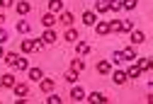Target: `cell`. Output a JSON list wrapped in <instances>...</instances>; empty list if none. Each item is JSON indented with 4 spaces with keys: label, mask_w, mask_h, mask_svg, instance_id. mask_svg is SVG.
<instances>
[{
    "label": "cell",
    "mask_w": 153,
    "mask_h": 104,
    "mask_svg": "<svg viewBox=\"0 0 153 104\" xmlns=\"http://www.w3.org/2000/svg\"><path fill=\"white\" fill-rule=\"evenodd\" d=\"M3 24H5V15L0 12V27H3Z\"/></svg>",
    "instance_id": "36"
},
{
    "label": "cell",
    "mask_w": 153,
    "mask_h": 104,
    "mask_svg": "<svg viewBox=\"0 0 153 104\" xmlns=\"http://www.w3.org/2000/svg\"><path fill=\"white\" fill-rule=\"evenodd\" d=\"M109 12V0H95V15Z\"/></svg>",
    "instance_id": "8"
},
{
    "label": "cell",
    "mask_w": 153,
    "mask_h": 104,
    "mask_svg": "<svg viewBox=\"0 0 153 104\" xmlns=\"http://www.w3.org/2000/svg\"><path fill=\"white\" fill-rule=\"evenodd\" d=\"M56 22H59V17H56L53 12H46V15H42V24H44L46 29H51Z\"/></svg>",
    "instance_id": "4"
},
{
    "label": "cell",
    "mask_w": 153,
    "mask_h": 104,
    "mask_svg": "<svg viewBox=\"0 0 153 104\" xmlns=\"http://www.w3.org/2000/svg\"><path fill=\"white\" fill-rule=\"evenodd\" d=\"M134 29V22L131 19H122V32H131Z\"/></svg>",
    "instance_id": "29"
},
{
    "label": "cell",
    "mask_w": 153,
    "mask_h": 104,
    "mask_svg": "<svg viewBox=\"0 0 153 104\" xmlns=\"http://www.w3.org/2000/svg\"><path fill=\"white\" fill-rule=\"evenodd\" d=\"M63 80H66V82H71V85H75V80H78V73H73V70H68V73L63 75Z\"/></svg>",
    "instance_id": "27"
},
{
    "label": "cell",
    "mask_w": 153,
    "mask_h": 104,
    "mask_svg": "<svg viewBox=\"0 0 153 104\" xmlns=\"http://www.w3.org/2000/svg\"><path fill=\"white\" fill-rule=\"evenodd\" d=\"M15 97H27L29 94V85H27V82H15Z\"/></svg>",
    "instance_id": "2"
},
{
    "label": "cell",
    "mask_w": 153,
    "mask_h": 104,
    "mask_svg": "<svg viewBox=\"0 0 153 104\" xmlns=\"http://www.w3.org/2000/svg\"><path fill=\"white\" fill-rule=\"evenodd\" d=\"M126 80H129V77H126L124 70H114V73H112V82H114V85H124Z\"/></svg>",
    "instance_id": "10"
},
{
    "label": "cell",
    "mask_w": 153,
    "mask_h": 104,
    "mask_svg": "<svg viewBox=\"0 0 153 104\" xmlns=\"http://www.w3.org/2000/svg\"><path fill=\"white\" fill-rule=\"evenodd\" d=\"M73 19H75V17H73V12L63 10V12H61V17H59V22H61L63 27H71V24H73Z\"/></svg>",
    "instance_id": "12"
},
{
    "label": "cell",
    "mask_w": 153,
    "mask_h": 104,
    "mask_svg": "<svg viewBox=\"0 0 153 104\" xmlns=\"http://www.w3.org/2000/svg\"><path fill=\"white\" fill-rule=\"evenodd\" d=\"M53 85H56V82H53L51 77H42V80H39V87H42V92H53Z\"/></svg>",
    "instance_id": "11"
},
{
    "label": "cell",
    "mask_w": 153,
    "mask_h": 104,
    "mask_svg": "<svg viewBox=\"0 0 153 104\" xmlns=\"http://www.w3.org/2000/svg\"><path fill=\"white\" fill-rule=\"evenodd\" d=\"M7 39H10V34H7V29H3V27H0V44H5Z\"/></svg>",
    "instance_id": "33"
},
{
    "label": "cell",
    "mask_w": 153,
    "mask_h": 104,
    "mask_svg": "<svg viewBox=\"0 0 153 104\" xmlns=\"http://www.w3.org/2000/svg\"><path fill=\"white\" fill-rule=\"evenodd\" d=\"M95 22H97V15H95V12H83V24L92 27Z\"/></svg>",
    "instance_id": "20"
},
{
    "label": "cell",
    "mask_w": 153,
    "mask_h": 104,
    "mask_svg": "<svg viewBox=\"0 0 153 104\" xmlns=\"http://www.w3.org/2000/svg\"><path fill=\"white\" fill-rule=\"evenodd\" d=\"M97 73L100 75H109L112 73V63H109V60H100V63H97Z\"/></svg>",
    "instance_id": "17"
},
{
    "label": "cell",
    "mask_w": 153,
    "mask_h": 104,
    "mask_svg": "<svg viewBox=\"0 0 153 104\" xmlns=\"http://www.w3.org/2000/svg\"><path fill=\"white\" fill-rule=\"evenodd\" d=\"M49 12H63V0H49Z\"/></svg>",
    "instance_id": "18"
},
{
    "label": "cell",
    "mask_w": 153,
    "mask_h": 104,
    "mask_svg": "<svg viewBox=\"0 0 153 104\" xmlns=\"http://www.w3.org/2000/svg\"><path fill=\"white\" fill-rule=\"evenodd\" d=\"M3 60H5L10 68H15V66H17V60H20V56H17V53H5V58H3Z\"/></svg>",
    "instance_id": "23"
},
{
    "label": "cell",
    "mask_w": 153,
    "mask_h": 104,
    "mask_svg": "<svg viewBox=\"0 0 153 104\" xmlns=\"http://www.w3.org/2000/svg\"><path fill=\"white\" fill-rule=\"evenodd\" d=\"M0 87H3V85H0Z\"/></svg>",
    "instance_id": "38"
},
{
    "label": "cell",
    "mask_w": 153,
    "mask_h": 104,
    "mask_svg": "<svg viewBox=\"0 0 153 104\" xmlns=\"http://www.w3.org/2000/svg\"><path fill=\"white\" fill-rule=\"evenodd\" d=\"M119 60H122V56H119V51H114V53H112V63H119Z\"/></svg>",
    "instance_id": "35"
},
{
    "label": "cell",
    "mask_w": 153,
    "mask_h": 104,
    "mask_svg": "<svg viewBox=\"0 0 153 104\" xmlns=\"http://www.w3.org/2000/svg\"><path fill=\"white\" fill-rule=\"evenodd\" d=\"M92 27L97 29V34H100V36H107V34H109V24H107V22H100V19H97V22H95Z\"/></svg>",
    "instance_id": "16"
},
{
    "label": "cell",
    "mask_w": 153,
    "mask_h": 104,
    "mask_svg": "<svg viewBox=\"0 0 153 104\" xmlns=\"http://www.w3.org/2000/svg\"><path fill=\"white\" fill-rule=\"evenodd\" d=\"M27 75H29V80H32V82H39V80L44 77L42 68H27Z\"/></svg>",
    "instance_id": "13"
},
{
    "label": "cell",
    "mask_w": 153,
    "mask_h": 104,
    "mask_svg": "<svg viewBox=\"0 0 153 104\" xmlns=\"http://www.w3.org/2000/svg\"><path fill=\"white\" fill-rule=\"evenodd\" d=\"M17 70H27L29 68V63H27V58H20V60H17V66H15Z\"/></svg>",
    "instance_id": "31"
},
{
    "label": "cell",
    "mask_w": 153,
    "mask_h": 104,
    "mask_svg": "<svg viewBox=\"0 0 153 104\" xmlns=\"http://www.w3.org/2000/svg\"><path fill=\"white\" fill-rule=\"evenodd\" d=\"M107 24H109V32H117V34L122 32V19H112V22H107Z\"/></svg>",
    "instance_id": "25"
},
{
    "label": "cell",
    "mask_w": 153,
    "mask_h": 104,
    "mask_svg": "<svg viewBox=\"0 0 153 104\" xmlns=\"http://www.w3.org/2000/svg\"><path fill=\"white\" fill-rule=\"evenodd\" d=\"M85 99H90L92 104H105V102H107V94H102V92H92V94L85 97Z\"/></svg>",
    "instance_id": "15"
},
{
    "label": "cell",
    "mask_w": 153,
    "mask_h": 104,
    "mask_svg": "<svg viewBox=\"0 0 153 104\" xmlns=\"http://www.w3.org/2000/svg\"><path fill=\"white\" fill-rule=\"evenodd\" d=\"M141 73H143V70H141L139 66H131V68L126 70V77H141Z\"/></svg>",
    "instance_id": "24"
},
{
    "label": "cell",
    "mask_w": 153,
    "mask_h": 104,
    "mask_svg": "<svg viewBox=\"0 0 153 104\" xmlns=\"http://www.w3.org/2000/svg\"><path fill=\"white\" fill-rule=\"evenodd\" d=\"M139 68H141V70H151V68H153V60H151V58H141V60H139Z\"/></svg>",
    "instance_id": "26"
},
{
    "label": "cell",
    "mask_w": 153,
    "mask_h": 104,
    "mask_svg": "<svg viewBox=\"0 0 153 104\" xmlns=\"http://www.w3.org/2000/svg\"><path fill=\"white\" fill-rule=\"evenodd\" d=\"M109 10H112V12H119V10H124V7H122V0H109Z\"/></svg>",
    "instance_id": "28"
},
{
    "label": "cell",
    "mask_w": 153,
    "mask_h": 104,
    "mask_svg": "<svg viewBox=\"0 0 153 104\" xmlns=\"http://www.w3.org/2000/svg\"><path fill=\"white\" fill-rule=\"evenodd\" d=\"M56 39H59V36H56V32H53V29H46V32L42 34V44H44V46H49V44H53Z\"/></svg>",
    "instance_id": "7"
},
{
    "label": "cell",
    "mask_w": 153,
    "mask_h": 104,
    "mask_svg": "<svg viewBox=\"0 0 153 104\" xmlns=\"http://www.w3.org/2000/svg\"><path fill=\"white\" fill-rule=\"evenodd\" d=\"M0 7H15V0H0Z\"/></svg>",
    "instance_id": "34"
},
{
    "label": "cell",
    "mask_w": 153,
    "mask_h": 104,
    "mask_svg": "<svg viewBox=\"0 0 153 104\" xmlns=\"http://www.w3.org/2000/svg\"><path fill=\"white\" fill-rule=\"evenodd\" d=\"M29 10H32V5L27 3V0H20V3H15V12H17V15H29Z\"/></svg>",
    "instance_id": "6"
},
{
    "label": "cell",
    "mask_w": 153,
    "mask_h": 104,
    "mask_svg": "<svg viewBox=\"0 0 153 104\" xmlns=\"http://www.w3.org/2000/svg\"><path fill=\"white\" fill-rule=\"evenodd\" d=\"M85 63H83V58H73V63H71V70L73 73H83Z\"/></svg>",
    "instance_id": "21"
},
{
    "label": "cell",
    "mask_w": 153,
    "mask_h": 104,
    "mask_svg": "<svg viewBox=\"0 0 153 104\" xmlns=\"http://www.w3.org/2000/svg\"><path fill=\"white\" fill-rule=\"evenodd\" d=\"M119 56H122V60H136V51H134V46L122 49V51H119Z\"/></svg>",
    "instance_id": "9"
},
{
    "label": "cell",
    "mask_w": 153,
    "mask_h": 104,
    "mask_svg": "<svg viewBox=\"0 0 153 104\" xmlns=\"http://www.w3.org/2000/svg\"><path fill=\"white\" fill-rule=\"evenodd\" d=\"M46 102H49V104H61V97H59V94H51V92H49Z\"/></svg>",
    "instance_id": "32"
},
{
    "label": "cell",
    "mask_w": 153,
    "mask_h": 104,
    "mask_svg": "<svg viewBox=\"0 0 153 104\" xmlns=\"http://www.w3.org/2000/svg\"><path fill=\"white\" fill-rule=\"evenodd\" d=\"M63 39L68 41V44H75V41H78L80 36H78V32H75V29H71V27H68V29H66V34H63Z\"/></svg>",
    "instance_id": "19"
},
{
    "label": "cell",
    "mask_w": 153,
    "mask_h": 104,
    "mask_svg": "<svg viewBox=\"0 0 153 104\" xmlns=\"http://www.w3.org/2000/svg\"><path fill=\"white\" fill-rule=\"evenodd\" d=\"M32 29V24L27 22V19H17V32H20V34H27Z\"/></svg>",
    "instance_id": "22"
},
{
    "label": "cell",
    "mask_w": 153,
    "mask_h": 104,
    "mask_svg": "<svg viewBox=\"0 0 153 104\" xmlns=\"http://www.w3.org/2000/svg\"><path fill=\"white\" fill-rule=\"evenodd\" d=\"M85 97H88V94H85V90H83L80 85H78V87L73 85V90H71V99H73V102H83Z\"/></svg>",
    "instance_id": "5"
},
{
    "label": "cell",
    "mask_w": 153,
    "mask_h": 104,
    "mask_svg": "<svg viewBox=\"0 0 153 104\" xmlns=\"http://www.w3.org/2000/svg\"><path fill=\"white\" fill-rule=\"evenodd\" d=\"M129 41H131L134 46H139V44L146 41V36H143V32H139V29H131V32H129Z\"/></svg>",
    "instance_id": "1"
},
{
    "label": "cell",
    "mask_w": 153,
    "mask_h": 104,
    "mask_svg": "<svg viewBox=\"0 0 153 104\" xmlns=\"http://www.w3.org/2000/svg\"><path fill=\"white\" fill-rule=\"evenodd\" d=\"M75 53H78V56H88L90 53V44L83 41V39H78V41H75Z\"/></svg>",
    "instance_id": "3"
},
{
    "label": "cell",
    "mask_w": 153,
    "mask_h": 104,
    "mask_svg": "<svg viewBox=\"0 0 153 104\" xmlns=\"http://www.w3.org/2000/svg\"><path fill=\"white\" fill-rule=\"evenodd\" d=\"M136 3H139V0H124L122 7H124V10H134V7H136Z\"/></svg>",
    "instance_id": "30"
},
{
    "label": "cell",
    "mask_w": 153,
    "mask_h": 104,
    "mask_svg": "<svg viewBox=\"0 0 153 104\" xmlns=\"http://www.w3.org/2000/svg\"><path fill=\"white\" fill-rule=\"evenodd\" d=\"M5 58V51H3V44H0V60H3Z\"/></svg>",
    "instance_id": "37"
},
{
    "label": "cell",
    "mask_w": 153,
    "mask_h": 104,
    "mask_svg": "<svg viewBox=\"0 0 153 104\" xmlns=\"http://www.w3.org/2000/svg\"><path fill=\"white\" fill-rule=\"evenodd\" d=\"M15 82H17V80H15L12 73H5L3 77H0V85H3V87H15Z\"/></svg>",
    "instance_id": "14"
}]
</instances>
